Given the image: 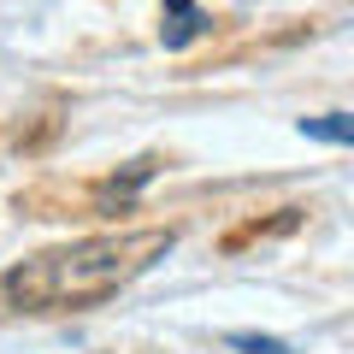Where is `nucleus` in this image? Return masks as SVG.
<instances>
[{"mask_svg": "<svg viewBox=\"0 0 354 354\" xmlns=\"http://www.w3.org/2000/svg\"><path fill=\"white\" fill-rule=\"evenodd\" d=\"M301 136H313V142H337V148H348V142H354V118H348V113L301 118Z\"/></svg>", "mask_w": 354, "mask_h": 354, "instance_id": "obj_3", "label": "nucleus"}, {"mask_svg": "<svg viewBox=\"0 0 354 354\" xmlns=\"http://www.w3.org/2000/svg\"><path fill=\"white\" fill-rule=\"evenodd\" d=\"M177 248L171 230H113V236H83L65 242V248H48L36 260L12 266L0 290L12 295L30 313H65V307H95L106 295L130 290V283L160 266L165 254Z\"/></svg>", "mask_w": 354, "mask_h": 354, "instance_id": "obj_1", "label": "nucleus"}, {"mask_svg": "<svg viewBox=\"0 0 354 354\" xmlns=\"http://www.w3.org/2000/svg\"><path fill=\"white\" fill-rule=\"evenodd\" d=\"M225 348H236V354H295L290 342L260 337V330H230V337H225Z\"/></svg>", "mask_w": 354, "mask_h": 354, "instance_id": "obj_4", "label": "nucleus"}, {"mask_svg": "<svg viewBox=\"0 0 354 354\" xmlns=\"http://www.w3.org/2000/svg\"><path fill=\"white\" fill-rule=\"evenodd\" d=\"M165 18H171L165 48H189V41L207 30V18H201V6H195V0H165Z\"/></svg>", "mask_w": 354, "mask_h": 354, "instance_id": "obj_2", "label": "nucleus"}]
</instances>
